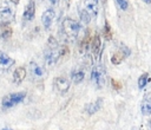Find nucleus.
<instances>
[{
    "mask_svg": "<svg viewBox=\"0 0 151 130\" xmlns=\"http://www.w3.org/2000/svg\"><path fill=\"white\" fill-rule=\"evenodd\" d=\"M59 58H60L59 45L53 37H50L47 41V47L45 51V63L47 66H53L55 65Z\"/></svg>",
    "mask_w": 151,
    "mask_h": 130,
    "instance_id": "nucleus-1",
    "label": "nucleus"
},
{
    "mask_svg": "<svg viewBox=\"0 0 151 130\" xmlns=\"http://www.w3.org/2000/svg\"><path fill=\"white\" fill-rule=\"evenodd\" d=\"M61 27H63V33H64V35H65L68 40H71V41H73V40L78 37V33H79V31H80V25H79V22H77L76 20H73V19H71V18H65L64 21H63Z\"/></svg>",
    "mask_w": 151,
    "mask_h": 130,
    "instance_id": "nucleus-2",
    "label": "nucleus"
},
{
    "mask_svg": "<svg viewBox=\"0 0 151 130\" xmlns=\"http://www.w3.org/2000/svg\"><path fill=\"white\" fill-rule=\"evenodd\" d=\"M91 80L92 83L101 89L105 85L106 82V71H105V66H103L101 64L94 65L92 67L91 71Z\"/></svg>",
    "mask_w": 151,
    "mask_h": 130,
    "instance_id": "nucleus-3",
    "label": "nucleus"
},
{
    "mask_svg": "<svg viewBox=\"0 0 151 130\" xmlns=\"http://www.w3.org/2000/svg\"><path fill=\"white\" fill-rule=\"evenodd\" d=\"M26 97V92H15V93H9L2 98V108L8 109L12 108L19 103H21Z\"/></svg>",
    "mask_w": 151,
    "mask_h": 130,
    "instance_id": "nucleus-4",
    "label": "nucleus"
},
{
    "mask_svg": "<svg viewBox=\"0 0 151 130\" xmlns=\"http://www.w3.org/2000/svg\"><path fill=\"white\" fill-rule=\"evenodd\" d=\"M130 53H131L130 48L126 47V46H124V45H122L117 51H114L112 53V56H111V63L113 65H119L126 57L130 56Z\"/></svg>",
    "mask_w": 151,
    "mask_h": 130,
    "instance_id": "nucleus-5",
    "label": "nucleus"
},
{
    "mask_svg": "<svg viewBox=\"0 0 151 130\" xmlns=\"http://www.w3.org/2000/svg\"><path fill=\"white\" fill-rule=\"evenodd\" d=\"M14 17L15 13L11 6H8L7 4H2L0 6V19L2 20V22H11Z\"/></svg>",
    "mask_w": 151,
    "mask_h": 130,
    "instance_id": "nucleus-6",
    "label": "nucleus"
},
{
    "mask_svg": "<svg viewBox=\"0 0 151 130\" xmlns=\"http://www.w3.org/2000/svg\"><path fill=\"white\" fill-rule=\"evenodd\" d=\"M53 84H54L55 91L58 93H60V95H65L70 89V82L65 77H57L54 79Z\"/></svg>",
    "mask_w": 151,
    "mask_h": 130,
    "instance_id": "nucleus-7",
    "label": "nucleus"
},
{
    "mask_svg": "<svg viewBox=\"0 0 151 130\" xmlns=\"http://www.w3.org/2000/svg\"><path fill=\"white\" fill-rule=\"evenodd\" d=\"M54 17H55V12L54 9L52 8H47L42 15H41V22H42V26L45 27V30H50L53 20H54Z\"/></svg>",
    "mask_w": 151,
    "mask_h": 130,
    "instance_id": "nucleus-8",
    "label": "nucleus"
},
{
    "mask_svg": "<svg viewBox=\"0 0 151 130\" xmlns=\"http://www.w3.org/2000/svg\"><path fill=\"white\" fill-rule=\"evenodd\" d=\"M34 17H35V2H34V0H29L25 7L22 19L25 21H31L34 19Z\"/></svg>",
    "mask_w": 151,
    "mask_h": 130,
    "instance_id": "nucleus-9",
    "label": "nucleus"
},
{
    "mask_svg": "<svg viewBox=\"0 0 151 130\" xmlns=\"http://www.w3.org/2000/svg\"><path fill=\"white\" fill-rule=\"evenodd\" d=\"M14 65V59H12L8 54L0 52V70H8Z\"/></svg>",
    "mask_w": 151,
    "mask_h": 130,
    "instance_id": "nucleus-10",
    "label": "nucleus"
},
{
    "mask_svg": "<svg viewBox=\"0 0 151 130\" xmlns=\"http://www.w3.org/2000/svg\"><path fill=\"white\" fill-rule=\"evenodd\" d=\"M26 69L24 66H19L14 70L13 72V80L15 84H20L25 78H26Z\"/></svg>",
    "mask_w": 151,
    "mask_h": 130,
    "instance_id": "nucleus-11",
    "label": "nucleus"
},
{
    "mask_svg": "<svg viewBox=\"0 0 151 130\" xmlns=\"http://www.w3.org/2000/svg\"><path fill=\"white\" fill-rule=\"evenodd\" d=\"M100 46H101L100 37L98 34H94V37H92V40H91V50H92V53H93L94 57H98L99 56Z\"/></svg>",
    "mask_w": 151,
    "mask_h": 130,
    "instance_id": "nucleus-12",
    "label": "nucleus"
},
{
    "mask_svg": "<svg viewBox=\"0 0 151 130\" xmlns=\"http://www.w3.org/2000/svg\"><path fill=\"white\" fill-rule=\"evenodd\" d=\"M91 40H92V37L90 35V31H87L86 34L84 35V38L80 40V44H79V51H80V53H86L88 46L91 45Z\"/></svg>",
    "mask_w": 151,
    "mask_h": 130,
    "instance_id": "nucleus-13",
    "label": "nucleus"
},
{
    "mask_svg": "<svg viewBox=\"0 0 151 130\" xmlns=\"http://www.w3.org/2000/svg\"><path fill=\"white\" fill-rule=\"evenodd\" d=\"M101 105H103V98H98L96 102L87 104L86 108H85V110L87 111L88 115H93L94 112H97V111L101 108Z\"/></svg>",
    "mask_w": 151,
    "mask_h": 130,
    "instance_id": "nucleus-14",
    "label": "nucleus"
},
{
    "mask_svg": "<svg viewBox=\"0 0 151 130\" xmlns=\"http://www.w3.org/2000/svg\"><path fill=\"white\" fill-rule=\"evenodd\" d=\"M12 33H13V31L8 22L0 24V37L2 39H9L12 37Z\"/></svg>",
    "mask_w": 151,
    "mask_h": 130,
    "instance_id": "nucleus-15",
    "label": "nucleus"
},
{
    "mask_svg": "<svg viewBox=\"0 0 151 130\" xmlns=\"http://www.w3.org/2000/svg\"><path fill=\"white\" fill-rule=\"evenodd\" d=\"M140 110L143 115H151V95H146L140 104Z\"/></svg>",
    "mask_w": 151,
    "mask_h": 130,
    "instance_id": "nucleus-16",
    "label": "nucleus"
},
{
    "mask_svg": "<svg viewBox=\"0 0 151 130\" xmlns=\"http://www.w3.org/2000/svg\"><path fill=\"white\" fill-rule=\"evenodd\" d=\"M84 77H85V72H84L83 69H74L72 71V73H71V79H72V82L74 84L81 83L83 79H84Z\"/></svg>",
    "mask_w": 151,
    "mask_h": 130,
    "instance_id": "nucleus-17",
    "label": "nucleus"
},
{
    "mask_svg": "<svg viewBox=\"0 0 151 130\" xmlns=\"http://www.w3.org/2000/svg\"><path fill=\"white\" fill-rule=\"evenodd\" d=\"M31 72H32V74L34 77H38V78L42 77V74H44L42 69L38 64H35V63H31Z\"/></svg>",
    "mask_w": 151,
    "mask_h": 130,
    "instance_id": "nucleus-18",
    "label": "nucleus"
},
{
    "mask_svg": "<svg viewBox=\"0 0 151 130\" xmlns=\"http://www.w3.org/2000/svg\"><path fill=\"white\" fill-rule=\"evenodd\" d=\"M79 15H80V20L84 22V24H88L90 22V20H91V14L88 13V11L86 9V8H81L80 11H79Z\"/></svg>",
    "mask_w": 151,
    "mask_h": 130,
    "instance_id": "nucleus-19",
    "label": "nucleus"
},
{
    "mask_svg": "<svg viewBox=\"0 0 151 130\" xmlns=\"http://www.w3.org/2000/svg\"><path fill=\"white\" fill-rule=\"evenodd\" d=\"M103 34H104V38L106 40H111L112 39V31H111V26H110L107 20L105 21V25L103 27Z\"/></svg>",
    "mask_w": 151,
    "mask_h": 130,
    "instance_id": "nucleus-20",
    "label": "nucleus"
},
{
    "mask_svg": "<svg viewBox=\"0 0 151 130\" xmlns=\"http://www.w3.org/2000/svg\"><path fill=\"white\" fill-rule=\"evenodd\" d=\"M147 82H149V74H147V73H143V74L139 77V79H138V87H139V89H143V87L146 85Z\"/></svg>",
    "mask_w": 151,
    "mask_h": 130,
    "instance_id": "nucleus-21",
    "label": "nucleus"
},
{
    "mask_svg": "<svg viewBox=\"0 0 151 130\" xmlns=\"http://www.w3.org/2000/svg\"><path fill=\"white\" fill-rule=\"evenodd\" d=\"M116 4L118 6V8L122 11H126L129 8V1L127 0H116Z\"/></svg>",
    "mask_w": 151,
    "mask_h": 130,
    "instance_id": "nucleus-22",
    "label": "nucleus"
},
{
    "mask_svg": "<svg viewBox=\"0 0 151 130\" xmlns=\"http://www.w3.org/2000/svg\"><path fill=\"white\" fill-rule=\"evenodd\" d=\"M111 84H112V87L116 89V90H120V89H122V84H120L117 79H113V78H112V79H111Z\"/></svg>",
    "mask_w": 151,
    "mask_h": 130,
    "instance_id": "nucleus-23",
    "label": "nucleus"
},
{
    "mask_svg": "<svg viewBox=\"0 0 151 130\" xmlns=\"http://www.w3.org/2000/svg\"><path fill=\"white\" fill-rule=\"evenodd\" d=\"M9 1H11V2H13V4H15V5H17V4H19V1H20V0H9Z\"/></svg>",
    "mask_w": 151,
    "mask_h": 130,
    "instance_id": "nucleus-24",
    "label": "nucleus"
},
{
    "mask_svg": "<svg viewBox=\"0 0 151 130\" xmlns=\"http://www.w3.org/2000/svg\"><path fill=\"white\" fill-rule=\"evenodd\" d=\"M58 1H59V0H51V2H52V4H54V5H55V4H58Z\"/></svg>",
    "mask_w": 151,
    "mask_h": 130,
    "instance_id": "nucleus-25",
    "label": "nucleus"
},
{
    "mask_svg": "<svg viewBox=\"0 0 151 130\" xmlns=\"http://www.w3.org/2000/svg\"><path fill=\"white\" fill-rule=\"evenodd\" d=\"M145 4H151V0H143Z\"/></svg>",
    "mask_w": 151,
    "mask_h": 130,
    "instance_id": "nucleus-26",
    "label": "nucleus"
},
{
    "mask_svg": "<svg viewBox=\"0 0 151 130\" xmlns=\"http://www.w3.org/2000/svg\"><path fill=\"white\" fill-rule=\"evenodd\" d=\"M2 130H12V129H8V128H5V129H2Z\"/></svg>",
    "mask_w": 151,
    "mask_h": 130,
    "instance_id": "nucleus-27",
    "label": "nucleus"
},
{
    "mask_svg": "<svg viewBox=\"0 0 151 130\" xmlns=\"http://www.w3.org/2000/svg\"><path fill=\"white\" fill-rule=\"evenodd\" d=\"M106 1H107V0H103V2H106Z\"/></svg>",
    "mask_w": 151,
    "mask_h": 130,
    "instance_id": "nucleus-28",
    "label": "nucleus"
},
{
    "mask_svg": "<svg viewBox=\"0 0 151 130\" xmlns=\"http://www.w3.org/2000/svg\"><path fill=\"white\" fill-rule=\"evenodd\" d=\"M150 129H151V122H150Z\"/></svg>",
    "mask_w": 151,
    "mask_h": 130,
    "instance_id": "nucleus-29",
    "label": "nucleus"
},
{
    "mask_svg": "<svg viewBox=\"0 0 151 130\" xmlns=\"http://www.w3.org/2000/svg\"><path fill=\"white\" fill-rule=\"evenodd\" d=\"M67 1H70V0H67Z\"/></svg>",
    "mask_w": 151,
    "mask_h": 130,
    "instance_id": "nucleus-30",
    "label": "nucleus"
}]
</instances>
